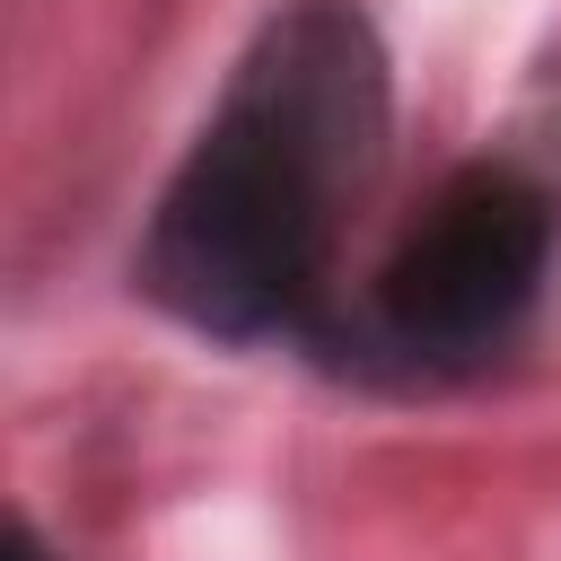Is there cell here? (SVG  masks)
<instances>
[{
  "label": "cell",
  "mask_w": 561,
  "mask_h": 561,
  "mask_svg": "<svg viewBox=\"0 0 561 561\" xmlns=\"http://www.w3.org/2000/svg\"><path fill=\"white\" fill-rule=\"evenodd\" d=\"M377 158L386 53L359 9L298 0L228 70L149 210L131 280L210 342H298L324 324V280Z\"/></svg>",
  "instance_id": "obj_1"
},
{
  "label": "cell",
  "mask_w": 561,
  "mask_h": 561,
  "mask_svg": "<svg viewBox=\"0 0 561 561\" xmlns=\"http://www.w3.org/2000/svg\"><path fill=\"white\" fill-rule=\"evenodd\" d=\"M552 272V202L517 167H465L377 263V342L412 368H482L508 351Z\"/></svg>",
  "instance_id": "obj_2"
},
{
  "label": "cell",
  "mask_w": 561,
  "mask_h": 561,
  "mask_svg": "<svg viewBox=\"0 0 561 561\" xmlns=\"http://www.w3.org/2000/svg\"><path fill=\"white\" fill-rule=\"evenodd\" d=\"M9 561H44V543H35V526H9Z\"/></svg>",
  "instance_id": "obj_3"
}]
</instances>
